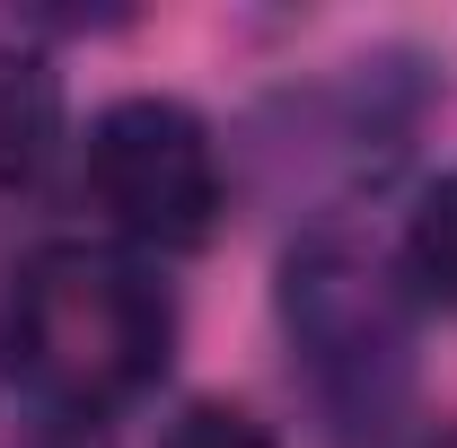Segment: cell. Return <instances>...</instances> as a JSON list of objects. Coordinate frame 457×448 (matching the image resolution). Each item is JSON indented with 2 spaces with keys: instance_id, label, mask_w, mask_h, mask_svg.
Returning <instances> with one entry per match:
<instances>
[{
  "instance_id": "6da1fadb",
  "label": "cell",
  "mask_w": 457,
  "mask_h": 448,
  "mask_svg": "<svg viewBox=\"0 0 457 448\" xmlns=\"http://www.w3.org/2000/svg\"><path fill=\"white\" fill-rule=\"evenodd\" d=\"M176 308L132 255L106 246H45L9 299V352L27 387L62 413H114L168 369Z\"/></svg>"
},
{
  "instance_id": "7a4b0ae2",
  "label": "cell",
  "mask_w": 457,
  "mask_h": 448,
  "mask_svg": "<svg viewBox=\"0 0 457 448\" xmlns=\"http://www.w3.org/2000/svg\"><path fill=\"white\" fill-rule=\"evenodd\" d=\"M282 326L335 440H378L413 387V317L387 264L352 237H308L282 264Z\"/></svg>"
},
{
  "instance_id": "3957f363",
  "label": "cell",
  "mask_w": 457,
  "mask_h": 448,
  "mask_svg": "<svg viewBox=\"0 0 457 448\" xmlns=\"http://www.w3.org/2000/svg\"><path fill=\"white\" fill-rule=\"evenodd\" d=\"M79 194L132 246H159V255L203 246L220 220V159H212L203 114H185L176 97L106 106L88 123V150H79Z\"/></svg>"
},
{
  "instance_id": "277c9868",
  "label": "cell",
  "mask_w": 457,
  "mask_h": 448,
  "mask_svg": "<svg viewBox=\"0 0 457 448\" xmlns=\"http://www.w3.org/2000/svg\"><path fill=\"white\" fill-rule=\"evenodd\" d=\"M54 141H62V79L36 54L0 45V185H27L54 159Z\"/></svg>"
},
{
  "instance_id": "5b68a950",
  "label": "cell",
  "mask_w": 457,
  "mask_h": 448,
  "mask_svg": "<svg viewBox=\"0 0 457 448\" xmlns=\"http://www.w3.org/2000/svg\"><path fill=\"white\" fill-rule=\"evenodd\" d=\"M404 264H413V281H422L440 308H457V176H440V185L422 194L413 237H404Z\"/></svg>"
},
{
  "instance_id": "8992f818",
  "label": "cell",
  "mask_w": 457,
  "mask_h": 448,
  "mask_svg": "<svg viewBox=\"0 0 457 448\" xmlns=\"http://www.w3.org/2000/svg\"><path fill=\"white\" fill-rule=\"evenodd\" d=\"M159 448H273V440H264V422L237 413V404H185L168 431H159Z\"/></svg>"
},
{
  "instance_id": "52a82bcc",
  "label": "cell",
  "mask_w": 457,
  "mask_h": 448,
  "mask_svg": "<svg viewBox=\"0 0 457 448\" xmlns=\"http://www.w3.org/2000/svg\"><path fill=\"white\" fill-rule=\"evenodd\" d=\"M440 448H457V431H449V440H440Z\"/></svg>"
}]
</instances>
